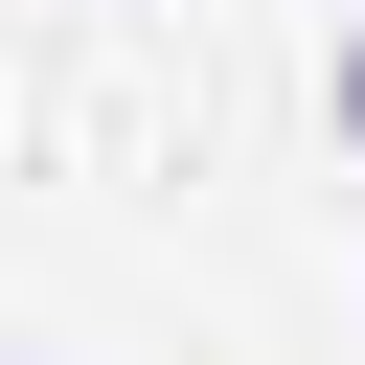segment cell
<instances>
[{
	"label": "cell",
	"mask_w": 365,
	"mask_h": 365,
	"mask_svg": "<svg viewBox=\"0 0 365 365\" xmlns=\"http://www.w3.org/2000/svg\"><path fill=\"white\" fill-rule=\"evenodd\" d=\"M342 137H365V46H342Z\"/></svg>",
	"instance_id": "cell-1"
}]
</instances>
